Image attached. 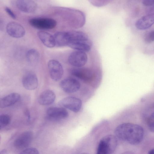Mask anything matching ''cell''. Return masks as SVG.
<instances>
[{
	"mask_svg": "<svg viewBox=\"0 0 154 154\" xmlns=\"http://www.w3.org/2000/svg\"><path fill=\"white\" fill-rule=\"evenodd\" d=\"M116 136L132 145H137L142 140L144 130L140 126L134 124L125 123L119 125L115 130Z\"/></svg>",
	"mask_w": 154,
	"mask_h": 154,
	"instance_id": "6da1fadb",
	"label": "cell"
},
{
	"mask_svg": "<svg viewBox=\"0 0 154 154\" xmlns=\"http://www.w3.org/2000/svg\"><path fill=\"white\" fill-rule=\"evenodd\" d=\"M69 42L67 46L75 50L88 52L90 51L92 42L84 32L78 30L68 31Z\"/></svg>",
	"mask_w": 154,
	"mask_h": 154,
	"instance_id": "7a4b0ae2",
	"label": "cell"
},
{
	"mask_svg": "<svg viewBox=\"0 0 154 154\" xmlns=\"http://www.w3.org/2000/svg\"><path fill=\"white\" fill-rule=\"evenodd\" d=\"M116 136L112 135H106L100 140L96 154H112L116 150L117 145Z\"/></svg>",
	"mask_w": 154,
	"mask_h": 154,
	"instance_id": "3957f363",
	"label": "cell"
},
{
	"mask_svg": "<svg viewBox=\"0 0 154 154\" xmlns=\"http://www.w3.org/2000/svg\"><path fill=\"white\" fill-rule=\"evenodd\" d=\"M88 59L86 52L74 50L70 54L67 60L71 65L75 67L80 68L86 64Z\"/></svg>",
	"mask_w": 154,
	"mask_h": 154,
	"instance_id": "277c9868",
	"label": "cell"
},
{
	"mask_svg": "<svg viewBox=\"0 0 154 154\" xmlns=\"http://www.w3.org/2000/svg\"><path fill=\"white\" fill-rule=\"evenodd\" d=\"M58 105L76 113L80 110L82 105V101L79 98L73 97H66L60 100Z\"/></svg>",
	"mask_w": 154,
	"mask_h": 154,
	"instance_id": "5b68a950",
	"label": "cell"
},
{
	"mask_svg": "<svg viewBox=\"0 0 154 154\" xmlns=\"http://www.w3.org/2000/svg\"><path fill=\"white\" fill-rule=\"evenodd\" d=\"M29 23L33 27L43 29H52L54 28L57 24L55 20L47 18H32L29 20Z\"/></svg>",
	"mask_w": 154,
	"mask_h": 154,
	"instance_id": "8992f818",
	"label": "cell"
},
{
	"mask_svg": "<svg viewBox=\"0 0 154 154\" xmlns=\"http://www.w3.org/2000/svg\"><path fill=\"white\" fill-rule=\"evenodd\" d=\"M48 67L51 79L55 81L60 80L63 75V69L61 64L54 60H50L48 63Z\"/></svg>",
	"mask_w": 154,
	"mask_h": 154,
	"instance_id": "52a82bcc",
	"label": "cell"
},
{
	"mask_svg": "<svg viewBox=\"0 0 154 154\" xmlns=\"http://www.w3.org/2000/svg\"><path fill=\"white\" fill-rule=\"evenodd\" d=\"M80 82L77 80L72 77L64 79L60 83L61 89L68 93L77 92L80 89Z\"/></svg>",
	"mask_w": 154,
	"mask_h": 154,
	"instance_id": "ba28073f",
	"label": "cell"
},
{
	"mask_svg": "<svg viewBox=\"0 0 154 154\" xmlns=\"http://www.w3.org/2000/svg\"><path fill=\"white\" fill-rule=\"evenodd\" d=\"M46 116L49 119L58 121L66 118L68 116V111L64 108L51 107L46 111Z\"/></svg>",
	"mask_w": 154,
	"mask_h": 154,
	"instance_id": "9c48e42d",
	"label": "cell"
},
{
	"mask_svg": "<svg viewBox=\"0 0 154 154\" xmlns=\"http://www.w3.org/2000/svg\"><path fill=\"white\" fill-rule=\"evenodd\" d=\"M69 71L71 75L85 82L90 81L93 78L92 71L88 68L75 67L70 69Z\"/></svg>",
	"mask_w": 154,
	"mask_h": 154,
	"instance_id": "30bf717a",
	"label": "cell"
},
{
	"mask_svg": "<svg viewBox=\"0 0 154 154\" xmlns=\"http://www.w3.org/2000/svg\"><path fill=\"white\" fill-rule=\"evenodd\" d=\"M33 137L32 133L30 131L24 132L20 135L14 142V146L18 149H23L30 144Z\"/></svg>",
	"mask_w": 154,
	"mask_h": 154,
	"instance_id": "8fae6325",
	"label": "cell"
},
{
	"mask_svg": "<svg viewBox=\"0 0 154 154\" xmlns=\"http://www.w3.org/2000/svg\"><path fill=\"white\" fill-rule=\"evenodd\" d=\"M7 32L11 37L20 38L23 37L25 33L24 28L20 24L15 22H10L6 27Z\"/></svg>",
	"mask_w": 154,
	"mask_h": 154,
	"instance_id": "7c38bea8",
	"label": "cell"
},
{
	"mask_svg": "<svg viewBox=\"0 0 154 154\" xmlns=\"http://www.w3.org/2000/svg\"><path fill=\"white\" fill-rule=\"evenodd\" d=\"M22 83L23 87L29 90H35L38 85L37 78L36 75L32 72H29L24 75Z\"/></svg>",
	"mask_w": 154,
	"mask_h": 154,
	"instance_id": "4fadbf2b",
	"label": "cell"
},
{
	"mask_svg": "<svg viewBox=\"0 0 154 154\" xmlns=\"http://www.w3.org/2000/svg\"><path fill=\"white\" fill-rule=\"evenodd\" d=\"M154 24V13H149L142 17L136 22L135 26L137 29L145 30Z\"/></svg>",
	"mask_w": 154,
	"mask_h": 154,
	"instance_id": "5bb4252c",
	"label": "cell"
},
{
	"mask_svg": "<svg viewBox=\"0 0 154 154\" xmlns=\"http://www.w3.org/2000/svg\"><path fill=\"white\" fill-rule=\"evenodd\" d=\"M16 6L20 10L27 13L35 12L37 8L36 3L30 0H17L16 2Z\"/></svg>",
	"mask_w": 154,
	"mask_h": 154,
	"instance_id": "9a60e30c",
	"label": "cell"
},
{
	"mask_svg": "<svg viewBox=\"0 0 154 154\" xmlns=\"http://www.w3.org/2000/svg\"><path fill=\"white\" fill-rule=\"evenodd\" d=\"M143 116L149 129L154 131V103L149 104L145 109Z\"/></svg>",
	"mask_w": 154,
	"mask_h": 154,
	"instance_id": "2e32d148",
	"label": "cell"
},
{
	"mask_svg": "<svg viewBox=\"0 0 154 154\" xmlns=\"http://www.w3.org/2000/svg\"><path fill=\"white\" fill-rule=\"evenodd\" d=\"M55 98V94L53 91L46 90L40 94L38 98V102L41 105L48 106L53 103Z\"/></svg>",
	"mask_w": 154,
	"mask_h": 154,
	"instance_id": "e0dca14e",
	"label": "cell"
},
{
	"mask_svg": "<svg viewBox=\"0 0 154 154\" xmlns=\"http://www.w3.org/2000/svg\"><path fill=\"white\" fill-rule=\"evenodd\" d=\"M20 98V95L17 93H11L0 100V107L3 108L12 106L17 102Z\"/></svg>",
	"mask_w": 154,
	"mask_h": 154,
	"instance_id": "ac0fdd59",
	"label": "cell"
},
{
	"mask_svg": "<svg viewBox=\"0 0 154 154\" xmlns=\"http://www.w3.org/2000/svg\"><path fill=\"white\" fill-rule=\"evenodd\" d=\"M55 46L62 47L68 45L69 35L68 32H57L53 36Z\"/></svg>",
	"mask_w": 154,
	"mask_h": 154,
	"instance_id": "d6986e66",
	"label": "cell"
},
{
	"mask_svg": "<svg viewBox=\"0 0 154 154\" xmlns=\"http://www.w3.org/2000/svg\"><path fill=\"white\" fill-rule=\"evenodd\" d=\"M37 35L43 44L47 47L51 48L55 46L54 36L49 33L40 31L38 32Z\"/></svg>",
	"mask_w": 154,
	"mask_h": 154,
	"instance_id": "ffe728a7",
	"label": "cell"
},
{
	"mask_svg": "<svg viewBox=\"0 0 154 154\" xmlns=\"http://www.w3.org/2000/svg\"><path fill=\"white\" fill-rule=\"evenodd\" d=\"M26 57L28 61L30 64H35L38 63L39 60L40 54L36 50L31 49L27 52Z\"/></svg>",
	"mask_w": 154,
	"mask_h": 154,
	"instance_id": "44dd1931",
	"label": "cell"
},
{
	"mask_svg": "<svg viewBox=\"0 0 154 154\" xmlns=\"http://www.w3.org/2000/svg\"><path fill=\"white\" fill-rule=\"evenodd\" d=\"M11 118L10 116L6 114H3L0 116V129H1L7 126L10 123Z\"/></svg>",
	"mask_w": 154,
	"mask_h": 154,
	"instance_id": "7402d4cb",
	"label": "cell"
},
{
	"mask_svg": "<svg viewBox=\"0 0 154 154\" xmlns=\"http://www.w3.org/2000/svg\"><path fill=\"white\" fill-rule=\"evenodd\" d=\"M19 154H39L38 150L34 148H29L22 151Z\"/></svg>",
	"mask_w": 154,
	"mask_h": 154,
	"instance_id": "603a6c76",
	"label": "cell"
},
{
	"mask_svg": "<svg viewBox=\"0 0 154 154\" xmlns=\"http://www.w3.org/2000/svg\"><path fill=\"white\" fill-rule=\"evenodd\" d=\"M145 41L147 43H150L154 41V31L148 33L146 36Z\"/></svg>",
	"mask_w": 154,
	"mask_h": 154,
	"instance_id": "cb8c5ba5",
	"label": "cell"
},
{
	"mask_svg": "<svg viewBox=\"0 0 154 154\" xmlns=\"http://www.w3.org/2000/svg\"><path fill=\"white\" fill-rule=\"evenodd\" d=\"M5 10L8 14L12 18L15 19L16 18L15 14L14 13L11 9L8 7L5 8Z\"/></svg>",
	"mask_w": 154,
	"mask_h": 154,
	"instance_id": "d4e9b609",
	"label": "cell"
},
{
	"mask_svg": "<svg viewBox=\"0 0 154 154\" xmlns=\"http://www.w3.org/2000/svg\"><path fill=\"white\" fill-rule=\"evenodd\" d=\"M143 4L146 6H154V0H144L142 2Z\"/></svg>",
	"mask_w": 154,
	"mask_h": 154,
	"instance_id": "484cf974",
	"label": "cell"
},
{
	"mask_svg": "<svg viewBox=\"0 0 154 154\" xmlns=\"http://www.w3.org/2000/svg\"><path fill=\"white\" fill-rule=\"evenodd\" d=\"M25 113L26 115L27 116L28 120H29L30 118V116L29 114V112L28 110H26Z\"/></svg>",
	"mask_w": 154,
	"mask_h": 154,
	"instance_id": "4316f807",
	"label": "cell"
},
{
	"mask_svg": "<svg viewBox=\"0 0 154 154\" xmlns=\"http://www.w3.org/2000/svg\"><path fill=\"white\" fill-rule=\"evenodd\" d=\"M121 154H134V153L133 152L131 151H126Z\"/></svg>",
	"mask_w": 154,
	"mask_h": 154,
	"instance_id": "83f0119b",
	"label": "cell"
},
{
	"mask_svg": "<svg viewBox=\"0 0 154 154\" xmlns=\"http://www.w3.org/2000/svg\"><path fill=\"white\" fill-rule=\"evenodd\" d=\"M148 154H154V149L150 150L148 152Z\"/></svg>",
	"mask_w": 154,
	"mask_h": 154,
	"instance_id": "f1b7e54d",
	"label": "cell"
},
{
	"mask_svg": "<svg viewBox=\"0 0 154 154\" xmlns=\"http://www.w3.org/2000/svg\"><path fill=\"white\" fill-rule=\"evenodd\" d=\"M81 154H89L87 153H82Z\"/></svg>",
	"mask_w": 154,
	"mask_h": 154,
	"instance_id": "f546056e",
	"label": "cell"
}]
</instances>
